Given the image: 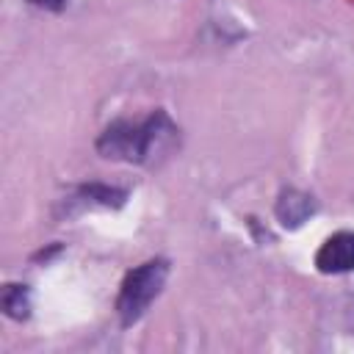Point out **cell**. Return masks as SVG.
Masks as SVG:
<instances>
[{
    "instance_id": "1",
    "label": "cell",
    "mask_w": 354,
    "mask_h": 354,
    "mask_svg": "<svg viewBox=\"0 0 354 354\" xmlns=\"http://www.w3.org/2000/svg\"><path fill=\"white\" fill-rule=\"evenodd\" d=\"M180 141V127L171 122V116L158 108L149 116L133 122V119H116L97 136V152L108 160H124L138 166H152L158 158L174 149Z\"/></svg>"
},
{
    "instance_id": "2",
    "label": "cell",
    "mask_w": 354,
    "mask_h": 354,
    "mask_svg": "<svg viewBox=\"0 0 354 354\" xmlns=\"http://www.w3.org/2000/svg\"><path fill=\"white\" fill-rule=\"evenodd\" d=\"M166 277H169V260L163 257H152L124 274L116 296V315L122 326H133L136 321L144 318L149 304L160 296Z\"/></svg>"
},
{
    "instance_id": "5",
    "label": "cell",
    "mask_w": 354,
    "mask_h": 354,
    "mask_svg": "<svg viewBox=\"0 0 354 354\" xmlns=\"http://www.w3.org/2000/svg\"><path fill=\"white\" fill-rule=\"evenodd\" d=\"M75 199H80L83 205H100V207H119L127 199V191L113 188V185H102V183H88L80 185L75 191Z\"/></svg>"
},
{
    "instance_id": "3",
    "label": "cell",
    "mask_w": 354,
    "mask_h": 354,
    "mask_svg": "<svg viewBox=\"0 0 354 354\" xmlns=\"http://www.w3.org/2000/svg\"><path fill=\"white\" fill-rule=\"evenodd\" d=\"M315 268L321 274H348L354 271V232L340 230L329 235L315 252Z\"/></svg>"
},
{
    "instance_id": "4",
    "label": "cell",
    "mask_w": 354,
    "mask_h": 354,
    "mask_svg": "<svg viewBox=\"0 0 354 354\" xmlns=\"http://www.w3.org/2000/svg\"><path fill=\"white\" fill-rule=\"evenodd\" d=\"M274 210H277V218H279V224L285 230H296L315 213V199L310 194H304V191L288 188V191L279 194Z\"/></svg>"
},
{
    "instance_id": "7",
    "label": "cell",
    "mask_w": 354,
    "mask_h": 354,
    "mask_svg": "<svg viewBox=\"0 0 354 354\" xmlns=\"http://www.w3.org/2000/svg\"><path fill=\"white\" fill-rule=\"evenodd\" d=\"M28 3L36 8H44V11H64L69 0H28Z\"/></svg>"
},
{
    "instance_id": "6",
    "label": "cell",
    "mask_w": 354,
    "mask_h": 354,
    "mask_svg": "<svg viewBox=\"0 0 354 354\" xmlns=\"http://www.w3.org/2000/svg\"><path fill=\"white\" fill-rule=\"evenodd\" d=\"M3 313L14 321H25L30 315V290L28 285H6L3 288Z\"/></svg>"
}]
</instances>
